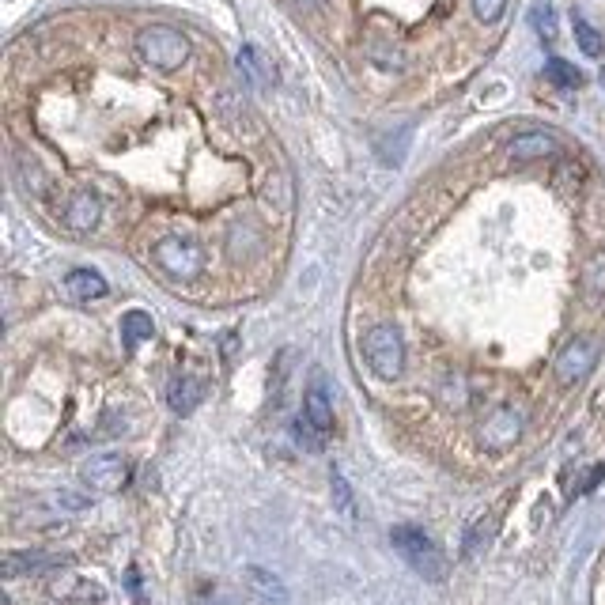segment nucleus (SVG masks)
Returning <instances> with one entry per match:
<instances>
[{"instance_id": "obj_4", "label": "nucleus", "mask_w": 605, "mask_h": 605, "mask_svg": "<svg viewBox=\"0 0 605 605\" xmlns=\"http://www.w3.org/2000/svg\"><path fill=\"white\" fill-rule=\"evenodd\" d=\"M152 258H156L159 269L174 280H197L201 277V269H205V250H201L197 242L182 239V235L159 239L156 250H152Z\"/></svg>"}, {"instance_id": "obj_12", "label": "nucleus", "mask_w": 605, "mask_h": 605, "mask_svg": "<svg viewBox=\"0 0 605 605\" xmlns=\"http://www.w3.org/2000/svg\"><path fill=\"white\" fill-rule=\"evenodd\" d=\"M65 560L61 556H50V553H8L4 556V579H16V575H42V571H53L61 568Z\"/></svg>"}, {"instance_id": "obj_29", "label": "nucleus", "mask_w": 605, "mask_h": 605, "mask_svg": "<svg viewBox=\"0 0 605 605\" xmlns=\"http://www.w3.org/2000/svg\"><path fill=\"white\" fill-rule=\"evenodd\" d=\"M598 80H602V87H605V69H602V76H598Z\"/></svg>"}, {"instance_id": "obj_13", "label": "nucleus", "mask_w": 605, "mask_h": 605, "mask_svg": "<svg viewBox=\"0 0 605 605\" xmlns=\"http://www.w3.org/2000/svg\"><path fill=\"white\" fill-rule=\"evenodd\" d=\"M201 398H205V386L197 379H190V375H178V379L171 382V390H167V405H171L178 416H190L197 405H201Z\"/></svg>"}, {"instance_id": "obj_24", "label": "nucleus", "mask_w": 605, "mask_h": 605, "mask_svg": "<svg viewBox=\"0 0 605 605\" xmlns=\"http://www.w3.org/2000/svg\"><path fill=\"white\" fill-rule=\"evenodd\" d=\"M492 530H496V522H492V515L488 519H477V526L469 530L466 537V556L481 553V545H488V537H492Z\"/></svg>"}, {"instance_id": "obj_23", "label": "nucleus", "mask_w": 605, "mask_h": 605, "mask_svg": "<svg viewBox=\"0 0 605 605\" xmlns=\"http://www.w3.org/2000/svg\"><path fill=\"white\" fill-rule=\"evenodd\" d=\"M530 23H534L537 38H545V42H556V8L553 4H537L534 12H530Z\"/></svg>"}, {"instance_id": "obj_6", "label": "nucleus", "mask_w": 605, "mask_h": 605, "mask_svg": "<svg viewBox=\"0 0 605 605\" xmlns=\"http://www.w3.org/2000/svg\"><path fill=\"white\" fill-rule=\"evenodd\" d=\"M594 363H598V341L594 337H575L556 356V382L560 386H579L594 371Z\"/></svg>"}, {"instance_id": "obj_7", "label": "nucleus", "mask_w": 605, "mask_h": 605, "mask_svg": "<svg viewBox=\"0 0 605 605\" xmlns=\"http://www.w3.org/2000/svg\"><path fill=\"white\" fill-rule=\"evenodd\" d=\"M80 481H84L91 492H103V496L121 492L125 481H129V462H125L121 454H95V458L84 462V469H80Z\"/></svg>"}, {"instance_id": "obj_11", "label": "nucleus", "mask_w": 605, "mask_h": 605, "mask_svg": "<svg viewBox=\"0 0 605 605\" xmlns=\"http://www.w3.org/2000/svg\"><path fill=\"white\" fill-rule=\"evenodd\" d=\"M560 152V140L553 137V133H541V129H534V133H522V137L511 140V148H507V156L515 159V163H534V159H549Z\"/></svg>"}, {"instance_id": "obj_26", "label": "nucleus", "mask_w": 605, "mask_h": 605, "mask_svg": "<svg viewBox=\"0 0 605 605\" xmlns=\"http://www.w3.org/2000/svg\"><path fill=\"white\" fill-rule=\"evenodd\" d=\"M469 4H473V16L481 23H496L503 16V8H507V0H469Z\"/></svg>"}, {"instance_id": "obj_22", "label": "nucleus", "mask_w": 605, "mask_h": 605, "mask_svg": "<svg viewBox=\"0 0 605 605\" xmlns=\"http://www.w3.org/2000/svg\"><path fill=\"white\" fill-rule=\"evenodd\" d=\"M545 76H549L556 87H579L583 84V72L575 69L571 61H560V57H553V61L545 65Z\"/></svg>"}, {"instance_id": "obj_16", "label": "nucleus", "mask_w": 605, "mask_h": 605, "mask_svg": "<svg viewBox=\"0 0 605 605\" xmlns=\"http://www.w3.org/2000/svg\"><path fill=\"white\" fill-rule=\"evenodd\" d=\"M246 583H250V590L258 594L261 602H269V605H284V598H288L284 583L265 568H246Z\"/></svg>"}, {"instance_id": "obj_15", "label": "nucleus", "mask_w": 605, "mask_h": 605, "mask_svg": "<svg viewBox=\"0 0 605 605\" xmlns=\"http://www.w3.org/2000/svg\"><path fill=\"white\" fill-rule=\"evenodd\" d=\"M156 337V322H152V314L144 311H129L125 318H121V341H125V348L133 352V348H140L144 341H152Z\"/></svg>"}, {"instance_id": "obj_27", "label": "nucleus", "mask_w": 605, "mask_h": 605, "mask_svg": "<svg viewBox=\"0 0 605 605\" xmlns=\"http://www.w3.org/2000/svg\"><path fill=\"white\" fill-rule=\"evenodd\" d=\"M605 481V466H594L587 473V477H583V484H579V492H594V488H598V484Z\"/></svg>"}, {"instance_id": "obj_20", "label": "nucleus", "mask_w": 605, "mask_h": 605, "mask_svg": "<svg viewBox=\"0 0 605 605\" xmlns=\"http://www.w3.org/2000/svg\"><path fill=\"white\" fill-rule=\"evenodd\" d=\"M16 167H19V182H23V190L42 197V193H46V174H42V167H38L31 156H19Z\"/></svg>"}, {"instance_id": "obj_21", "label": "nucleus", "mask_w": 605, "mask_h": 605, "mask_svg": "<svg viewBox=\"0 0 605 605\" xmlns=\"http://www.w3.org/2000/svg\"><path fill=\"white\" fill-rule=\"evenodd\" d=\"M329 484H333V503H337V511H341L345 519H356V500H352V488H348L345 473L333 469V473H329Z\"/></svg>"}, {"instance_id": "obj_3", "label": "nucleus", "mask_w": 605, "mask_h": 605, "mask_svg": "<svg viewBox=\"0 0 605 605\" xmlns=\"http://www.w3.org/2000/svg\"><path fill=\"white\" fill-rule=\"evenodd\" d=\"M363 356L371 363V371L379 379H398L405 371V341H401L398 326H375L363 337Z\"/></svg>"}, {"instance_id": "obj_9", "label": "nucleus", "mask_w": 605, "mask_h": 605, "mask_svg": "<svg viewBox=\"0 0 605 605\" xmlns=\"http://www.w3.org/2000/svg\"><path fill=\"white\" fill-rule=\"evenodd\" d=\"M103 220V201L95 190H76L65 205V227L76 231V235H91Z\"/></svg>"}, {"instance_id": "obj_10", "label": "nucleus", "mask_w": 605, "mask_h": 605, "mask_svg": "<svg viewBox=\"0 0 605 605\" xmlns=\"http://www.w3.org/2000/svg\"><path fill=\"white\" fill-rule=\"evenodd\" d=\"M50 594L53 598H61V602H72V605H91V602H103L106 598V587L103 583H95V579H87V575H57L50 583Z\"/></svg>"}, {"instance_id": "obj_2", "label": "nucleus", "mask_w": 605, "mask_h": 605, "mask_svg": "<svg viewBox=\"0 0 605 605\" xmlns=\"http://www.w3.org/2000/svg\"><path fill=\"white\" fill-rule=\"evenodd\" d=\"M390 545L401 553V560L416 571V575H424L428 583H443L447 579V560L443 553L435 549V541L424 530H416V526H394L390 530Z\"/></svg>"}, {"instance_id": "obj_1", "label": "nucleus", "mask_w": 605, "mask_h": 605, "mask_svg": "<svg viewBox=\"0 0 605 605\" xmlns=\"http://www.w3.org/2000/svg\"><path fill=\"white\" fill-rule=\"evenodd\" d=\"M137 53L144 65H152L159 72H174L190 61V38L167 27V23H152L137 35Z\"/></svg>"}, {"instance_id": "obj_28", "label": "nucleus", "mask_w": 605, "mask_h": 605, "mask_svg": "<svg viewBox=\"0 0 605 605\" xmlns=\"http://www.w3.org/2000/svg\"><path fill=\"white\" fill-rule=\"evenodd\" d=\"M295 4H303V8H314V4H322V0H295Z\"/></svg>"}, {"instance_id": "obj_14", "label": "nucleus", "mask_w": 605, "mask_h": 605, "mask_svg": "<svg viewBox=\"0 0 605 605\" xmlns=\"http://www.w3.org/2000/svg\"><path fill=\"white\" fill-rule=\"evenodd\" d=\"M65 292H69L76 303H91V299H103L106 295V280L103 273H95V269H72L69 277H65Z\"/></svg>"}, {"instance_id": "obj_19", "label": "nucleus", "mask_w": 605, "mask_h": 605, "mask_svg": "<svg viewBox=\"0 0 605 605\" xmlns=\"http://www.w3.org/2000/svg\"><path fill=\"white\" fill-rule=\"evenodd\" d=\"M571 27H575V42H579V50L587 53V57H602L605 42H602V35H598V31L590 27L587 19L575 16V19H571Z\"/></svg>"}, {"instance_id": "obj_25", "label": "nucleus", "mask_w": 605, "mask_h": 605, "mask_svg": "<svg viewBox=\"0 0 605 605\" xmlns=\"http://www.w3.org/2000/svg\"><path fill=\"white\" fill-rule=\"evenodd\" d=\"M295 439H299L307 450H322V443H326V435L318 432L307 416H299V420H295Z\"/></svg>"}, {"instance_id": "obj_5", "label": "nucleus", "mask_w": 605, "mask_h": 605, "mask_svg": "<svg viewBox=\"0 0 605 605\" xmlns=\"http://www.w3.org/2000/svg\"><path fill=\"white\" fill-rule=\"evenodd\" d=\"M522 428H526L522 409H515V405H500V409H492V413L484 416L481 447L492 450V454H503V450H511L522 439Z\"/></svg>"}, {"instance_id": "obj_17", "label": "nucleus", "mask_w": 605, "mask_h": 605, "mask_svg": "<svg viewBox=\"0 0 605 605\" xmlns=\"http://www.w3.org/2000/svg\"><path fill=\"white\" fill-rule=\"evenodd\" d=\"M583 295L590 303H602L605 299V250H594L583 265Z\"/></svg>"}, {"instance_id": "obj_8", "label": "nucleus", "mask_w": 605, "mask_h": 605, "mask_svg": "<svg viewBox=\"0 0 605 605\" xmlns=\"http://www.w3.org/2000/svg\"><path fill=\"white\" fill-rule=\"evenodd\" d=\"M303 416H307L322 435H329V428H333V390H329L326 371H314L311 375V386H307V394H303Z\"/></svg>"}, {"instance_id": "obj_18", "label": "nucleus", "mask_w": 605, "mask_h": 605, "mask_svg": "<svg viewBox=\"0 0 605 605\" xmlns=\"http://www.w3.org/2000/svg\"><path fill=\"white\" fill-rule=\"evenodd\" d=\"M239 72L254 87H265L269 80H273V72H269V65L261 61V53L254 50V46H242V50H239Z\"/></svg>"}]
</instances>
